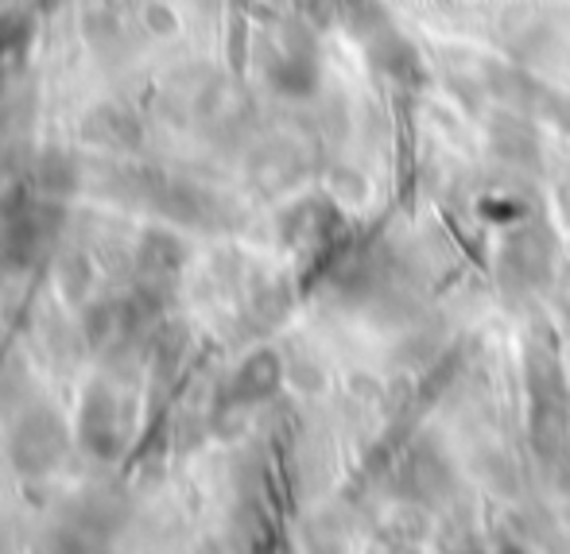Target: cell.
I'll use <instances>...</instances> for the list:
<instances>
[{"mask_svg": "<svg viewBox=\"0 0 570 554\" xmlns=\"http://www.w3.org/2000/svg\"><path fill=\"white\" fill-rule=\"evenodd\" d=\"M4 454L16 477H23L28 485H43L67 462L70 435L51 407H23L12 419V427H8Z\"/></svg>", "mask_w": 570, "mask_h": 554, "instance_id": "6da1fadb", "label": "cell"}, {"mask_svg": "<svg viewBox=\"0 0 570 554\" xmlns=\"http://www.w3.org/2000/svg\"><path fill=\"white\" fill-rule=\"evenodd\" d=\"M551 264H556V248H551L548 233H540V229L512 233L501 248V276H504V284L517 287V291H532V287L548 284Z\"/></svg>", "mask_w": 570, "mask_h": 554, "instance_id": "7a4b0ae2", "label": "cell"}, {"mask_svg": "<svg viewBox=\"0 0 570 554\" xmlns=\"http://www.w3.org/2000/svg\"><path fill=\"white\" fill-rule=\"evenodd\" d=\"M287 365L276 349H256L248 353L245 360L237 365V373L229 376V388H226V404L233 407H245V404H261L268 399L272 392L284 384Z\"/></svg>", "mask_w": 570, "mask_h": 554, "instance_id": "3957f363", "label": "cell"}, {"mask_svg": "<svg viewBox=\"0 0 570 554\" xmlns=\"http://www.w3.org/2000/svg\"><path fill=\"white\" fill-rule=\"evenodd\" d=\"M86 140L101 148H136L140 144V125L120 109H98L86 120Z\"/></svg>", "mask_w": 570, "mask_h": 554, "instance_id": "277c9868", "label": "cell"}, {"mask_svg": "<svg viewBox=\"0 0 570 554\" xmlns=\"http://www.w3.org/2000/svg\"><path fill=\"white\" fill-rule=\"evenodd\" d=\"M272 86H276L279 93H287V98H307V93H315L318 86V67L311 55H284V59L276 62V70H272Z\"/></svg>", "mask_w": 570, "mask_h": 554, "instance_id": "5b68a950", "label": "cell"}, {"mask_svg": "<svg viewBox=\"0 0 570 554\" xmlns=\"http://www.w3.org/2000/svg\"><path fill=\"white\" fill-rule=\"evenodd\" d=\"M497 144H501V156L517 159V164H532L535 159V140L524 125H504V132H497Z\"/></svg>", "mask_w": 570, "mask_h": 554, "instance_id": "8992f818", "label": "cell"}, {"mask_svg": "<svg viewBox=\"0 0 570 554\" xmlns=\"http://www.w3.org/2000/svg\"><path fill=\"white\" fill-rule=\"evenodd\" d=\"M556 109H559V125L570 132V101H567V106H556Z\"/></svg>", "mask_w": 570, "mask_h": 554, "instance_id": "52a82bcc", "label": "cell"}, {"mask_svg": "<svg viewBox=\"0 0 570 554\" xmlns=\"http://www.w3.org/2000/svg\"><path fill=\"white\" fill-rule=\"evenodd\" d=\"M563 210H570V182L563 187Z\"/></svg>", "mask_w": 570, "mask_h": 554, "instance_id": "ba28073f", "label": "cell"}]
</instances>
